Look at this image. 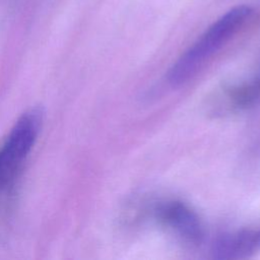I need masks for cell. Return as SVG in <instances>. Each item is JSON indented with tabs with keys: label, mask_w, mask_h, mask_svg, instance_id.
<instances>
[{
	"label": "cell",
	"mask_w": 260,
	"mask_h": 260,
	"mask_svg": "<svg viewBox=\"0 0 260 260\" xmlns=\"http://www.w3.org/2000/svg\"><path fill=\"white\" fill-rule=\"evenodd\" d=\"M44 113L35 107L23 113L15 122L0 147V193L15 182L24 160L30 152L42 128Z\"/></svg>",
	"instance_id": "7a4b0ae2"
},
{
	"label": "cell",
	"mask_w": 260,
	"mask_h": 260,
	"mask_svg": "<svg viewBox=\"0 0 260 260\" xmlns=\"http://www.w3.org/2000/svg\"><path fill=\"white\" fill-rule=\"evenodd\" d=\"M248 6H237L213 22L198 41L174 63L168 72V82L179 86L192 78L205 61L218 51L247 21Z\"/></svg>",
	"instance_id": "6da1fadb"
},
{
	"label": "cell",
	"mask_w": 260,
	"mask_h": 260,
	"mask_svg": "<svg viewBox=\"0 0 260 260\" xmlns=\"http://www.w3.org/2000/svg\"><path fill=\"white\" fill-rule=\"evenodd\" d=\"M260 250V229H243L224 234L212 245L213 258L236 260L248 258Z\"/></svg>",
	"instance_id": "277c9868"
},
{
	"label": "cell",
	"mask_w": 260,
	"mask_h": 260,
	"mask_svg": "<svg viewBox=\"0 0 260 260\" xmlns=\"http://www.w3.org/2000/svg\"><path fill=\"white\" fill-rule=\"evenodd\" d=\"M226 96L233 108L248 110L260 104V69L247 80L226 89Z\"/></svg>",
	"instance_id": "5b68a950"
},
{
	"label": "cell",
	"mask_w": 260,
	"mask_h": 260,
	"mask_svg": "<svg viewBox=\"0 0 260 260\" xmlns=\"http://www.w3.org/2000/svg\"><path fill=\"white\" fill-rule=\"evenodd\" d=\"M155 218L180 239L197 245L203 239V226L198 215L181 201H167L154 208Z\"/></svg>",
	"instance_id": "3957f363"
}]
</instances>
